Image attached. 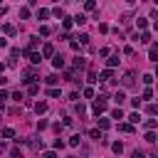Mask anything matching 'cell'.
Here are the masks:
<instances>
[{"label":"cell","instance_id":"cell-1","mask_svg":"<svg viewBox=\"0 0 158 158\" xmlns=\"http://www.w3.org/2000/svg\"><path fill=\"white\" fill-rule=\"evenodd\" d=\"M121 86H126V89L133 86V72H126V74L121 77Z\"/></svg>","mask_w":158,"mask_h":158},{"label":"cell","instance_id":"cell-2","mask_svg":"<svg viewBox=\"0 0 158 158\" xmlns=\"http://www.w3.org/2000/svg\"><path fill=\"white\" fill-rule=\"evenodd\" d=\"M42 57H44V59H49V57H54V44H49V42H47V44L42 47Z\"/></svg>","mask_w":158,"mask_h":158},{"label":"cell","instance_id":"cell-3","mask_svg":"<svg viewBox=\"0 0 158 158\" xmlns=\"http://www.w3.org/2000/svg\"><path fill=\"white\" fill-rule=\"evenodd\" d=\"M52 64H54L57 69H62V67H64V57H62V54H54V59H52Z\"/></svg>","mask_w":158,"mask_h":158},{"label":"cell","instance_id":"cell-4","mask_svg":"<svg viewBox=\"0 0 158 158\" xmlns=\"http://www.w3.org/2000/svg\"><path fill=\"white\" fill-rule=\"evenodd\" d=\"M111 118H116V121H121V118H123V111H121V106H116V109L111 111Z\"/></svg>","mask_w":158,"mask_h":158},{"label":"cell","instance_id":"cell-5","mask_svg":"<svg viewBox=\"0 0 158 158\" xmlns=\"http://www.w3.org/2000/svg\"><path fill=\"white\" fill-rule=\"evenodd\" d=\"M35 111H37V114H44V111H47V104H44V101H37V104H35Z\"/></svg>","mask_w":158,"mask_h":158},{"label":"cell","instance_id":"cell-6","mask_svg":"<svg viewBox=\"0 0 158 158\" xmlns=\"http://www.w3.org/2000/svg\"><path fill=\"white\" fill-rule=\"evenodd\" d=\"M111 151H114V153L118 156V153L123 151V143H121V141H116V143H111Z\"/></svg>","mask_w":158,"mask_h":158},{"label":"cell","instance_id":"cell-7","mask_svg":"<svg viewBox=\"0 0 158 158\" xmlns=\"http://www.w3.org/2000/svg\"><path fill=\"white\" fill-rule=\"evenodd\" d=\"M148 57H151L153 62H158V44H153V47H151V52H148Z\"/></svg>","mask_w":158,"mask_h":158},{"label":"cell","instance_id":"cell-8","mask_svg":"<svg viewBox=\"0 0 158 158\" xmlns=\"http://www.w3.org/2000/svg\"><path fill=\"white\" fill-rule=\"evenodd\" d=\"M40 59H42V54H37V52H30V62H32V64H40Z\"/></svg>","mask_w":158,"mask_h":158},{"label":"cell","instance_id":"cell-9","mask_svg":"<svg viewBox=\"0 0 158 158\" xmlns=\"http://www.w3.org/2000/svg\"><path fill=\"white\" fill-rule=\"evenodd\" d=\"M74 67H77V69H84V67H86L84 57H77V59H74Z\"/></svg>","mask_w":158,"mask_h":158},{"label":"cell","instance_id":"cell-10","mask_svg":"<svg viewBox=\"0 0 158 158\" xmlns=\"http://www.w3.org/2000/svg\"><path fill=\"white\" fill-rule=\"evenodd\" d=\"M114 99H116V104L121 106V104H123V99H126V94H123V91H116V94H114Z\"/></svg>","mask_w":158,"mask_h":158},{"label":"cell","instance_id":"cell-11","mask_svg":"<svg viewBox=\"0 0 158 158\" xmlns=\"http://www.w3.org/2000/svg\"><path fill=\"white\" fill-rule=\"evenodd\" d=\"M118 131H123V133H131V131H133V126H131V123H118Z\"/></svg>","mask_w":158,"mask_h":158},{"label":"cell","instance_id":"cell-12","mask_svg":"<svg viewBox=\"0 0 158 158\" xmlns=\"http://www.w3.org/2000/svg\"><path fill=\"white\" fill-rule=\"evenodd\" d=\"M146 111H148L151 116H156V114H158V104H148V106H146Z\"/></svg>","mask_w":158,"mask_h":158},{"label":"cell","instance_id":"cell-13","mask_svg":"<svg viewBox=\"0 0 158 158\" xmlns=\"http://www.w3.org/2000/svg\"><path fill=\"white\" fill-rule=\"evenodd\" d=\"M138 42H143V44L151 42V35H148V32H141V35H138Z\"/></svg>","mask_w":158,"mask_h":158},{"label":"cell","instance_id":"cell-14","mask_svg":"<svg viewBox=\"0 0 158 158\" xmlns=\"http://www.w3.org/2000/svg\"><path fill=\"white\" fill-rule=\"evenodd\" d=\"M101 81H111V69H104L101 72Z\"/></svg>","mask_w":158,"mask_h":158},{"label":"cell","instance_id":"cell-15","mask_svg":"<svg viewBox=\"0 0 158 158\" xmlns=\"http://www.w3.org/2000/svg\"><path fill=\"white\" fill-rule=\"evenodd\" d=\"M156 126H158V121H156V118H148V121H146V128H148V131H153Z\"/></svg>","mask_w":158,"mask_h":158},{"label":"cell","instance_id":"cell-16","mask_svg":"<svg viewBox=\"0 0 158 158\" xmlns=\"http://www.w3.org/2000/svg\"><path fill=\"white\" fill-rule=\"evenodd\" d=\"M47 15H49V10H44V7H42V10L37 12V20H47Z\"/></svg>","mask_w":158,"mask_h":158},{"label":"cell","instance_id":"cell-17","mask_svg":"<svg viewBox=\"0 0 158 158\" xmlns=\"http://www.w3.org/2000/svg\"><path fill=\"white\" fill-rule=\"evenodd\" d=\"M72 20H74L77 25H84V22H86V15H77V17H72Z\"/></svg>","mask_w":158,"mask_h":158},{"label":"cell","instance_id":"cell-18","mask_svg":"<svg viewBox=\"0 0 158 158\" xmlns=\"http://www.w3.org/2000/svg\"><path fill=\"white\" fill-rule=\"evenodd\" d=\"M106 64H109V67H116V64H118V57H116V54H114V57H109V59H106Z\"/></svg>","mask_w":158,"mask_h":158},{"label":"cell","instance_id":"cell-19","mask_svg":"<svg viewBox=\"0 0 158 158\" xmlns=\"http://www.w3.org/2000/svg\"><path fill=\"white\" fill-rule=\"evenodd\" d=\"M44 81H47V84H49V86H54V84H57V81H59V79H57V77H54V74H49V77H47V79H44Z\"/></svg>","mask_w":158,"mask_h":158},{"label":"cell","instance_id":"cell-20","mask_svg":"<svg viewBox=\"0 0 158 158\" xmlns=\"http://www.w3.org/2000/svg\"><path fill=\"white\" fill-rule=\"evenodd\" d=\"M37 91H40V86H37V84H30V89H27V94H30V96H35Z\"/></svg>","mask_w":158,"mask_h":158},{"label":"cell","instance_id":"cell-21","mask_svg":"<svg viewBox=\"0 0 158 158\" xmlns=\"http://www.w3.org/2000/svg\"><path fill=\"white\" fill-rule=\"evenodd\" d=\"M128 121H131V126H133V123H138V121H141V116H138V111H136V114H131V116H128Z\"/></svg>","mask_w":158,"mask_h":158},{"label":"cell","instance_id":"cell-22","mask_svg":"<svg viewBox=\"0 0 158 158\" xmlns=\"http://www.w3.org/2000/svg\"><path fill=\"white\" fill-rule=\"evenodd\" d=\"M12 136H15L12 128H2V138H12Z\"/></svg>","mask_w":158,"mask_h":158},{"label":"cell","instance_id":"cell-23","mask_svg":"<svg viewBox=\"0 0 158 158\" xmlns=\"http://www.w3.org/2000/svg\"><path fill=\"white\" fill-rule=\"evenodd\" d=\"M89 136H91V138H99V141H101V131H99V128H91V131H89Z\"/></svg>","mask_w":158,"mask_h":158},{"label":"cell","instance_id":"cell-24","mask_svg":"<svg viewBox=\"0 0 158 158\" xmlns=\"http://www.w3.org/2000/svg\"><path fill=\"white\" fill-rule=\"evenodd\" d=\"M156 138H158V136H156V133H151V131H148V133H146V141H148V143H156Z\"/></svg>","mask_w":158,"mask_h":158},{"label":"cell","instance_id":"cell-25","mask_svg":"<svg viewBox=\"0 0 158 158\" xmlns=\"http://www.w3.org/2000/svg\"><path fill=\"white\" fill-rule=\"evenodd\" d=\"M84 7H86V10H94V7H96V2H94V0H86V2H84Z\"/></svg>","mask_w":158,"mask_h":158},{"label":"cell","instance_id":"cell-26","mask_svg":"<svg viewBox=\"0 0 158 158\" xmlns=\"http://www.w3.org/2000/svg\"><path fill=\"white\" fill-rule=\"evenodd\" d=\"M77 40H79V44H86V42H89V35H79Z\"/></svg>","mask_w":158,"mask_h":158},{"label":"cell","instance_id":"cell-27","mask_svg":"<svg viewBox=\"0 0 158 158\" xmlns=\"http://www.w3.org/2000/svg\"><path fill=\"white\" fill-rule=\"evenodd\" d=\"M2 30H5V32H7V35H15V27H12V25H5V27H2Z\"/></svg>","mask_w":158,"mask_h":158},{"label":"cell","instance_id":"cell-28","mask_svg":"<svg viewBox=\"0 0 158 158\" xmlns=\"http://www.w3.org/2000/svg\"><path fill=\"white\" fill-rule=\"evenodd\" d=\"M47 94H49V96H52V99H57V96H59V89H49V91H47Z\"/></svg>","mask_w":158,"mask_h":158},{"label":"cell","instance_id":"cell-29","mask_svg":"<svg viewBox=\"0 0 158 158\" xmlns=\"http://www.w3.org/2000/svg\"><path fill=\"white\" fill-rule=\"evenodd\" d=\"M99 126L101 128H109V118H99Z\"/></svg>","mask_w":158,"mask_h":158},{"label":"cell","instance_id":"cell-30","mask_svg":"<svg viewBox=\"0 0 158 158\" xmlns=\"http://www.w3.org/2000/svg\"><path fill=\"white\" fill-rule=\"evenodd\" d=\"M69 146H79V136H72L69 138Z\"/></svg>","mask_w":158,"mask_h":158},{"label":"cell","instance_id":"cell-31","mask_svg":"<svg viewBox=\"0 0 158 158\" xmlns=\"http://www.w3.org/2000/svg\"><path fill=\"white\" fill-rule=\"evenodd\" d=\"M44 158H57V153H54V151H47V153H44Z\"/></svg>","mask_w":158,"mask_h":158},{"label":"cell","instance_id":"cell-32","mask_svg":"<svg viewBox=\"0 0 158 158\" xmlns=\"http://www.w3.org/2000/svg\"><path fill=\"white\" fill-rule=\"evenodd\" d=\"M7 99V91H0V101H5Z\"/></svg>","mask_w":158,"mask_h":158},{"label":"cell","instance_id":"cell-33","mask_svg":"<svg viewBox=\"0 0 158 158\" xmlns=\"http://www.w3.org/2000/svg\"><path fill=\"white\" fill-rule=\"evenodd\" d=\"M133 158H143V153L141 151H133Z\"/></svg>","mask_w":158,"mask_h":158},{"label":"cell","instance_id":"cell-34","mask_svg":"<svg viewBox=\"0 0 158 158\" xmlns=\"http://www.w3.org/2000/svg\"><path fill=\"white\" fill-rule=\"evenodd\" d=\"M0 47H7V40H2V37H0Z\"/></svg>","mask_w":158,"mask_h":158},{"label":"cell","instance_id":"cell-35","mask_svg":"<svg viewBox=\"0 0 158 158\" xmlns=\"http://www.w3.org/2000/svg\"><path fill=\"white\" fill-rule=\"evenodd\" d=\"M2 106H5V101H0V111H2Z\"/></svg>","mask_w":158,"mask_h":158},{"label":"cell","instance_id":"cell-36","mask_svg":"<svg viewBox=\"0 0 158 158\" xmlns=\"http://www.w3.org/2000/svg\"><path fill=\"white\" fill-rule=\"evenodd\" d=\"M2 69H5V64H0V74H2Z\"/></svg>","mask_w":158,"mask_h":158},{"label":"cell","instance_id":"cell-37","mask_svg":"<svg viewBox=\"0 0 158 158\" xmlns=\"http://www.w3.org/2000/svg\"><path fill=\"white\" fill-rule=\"evenodd\" d=\"M156 77H158V67H156Z\"/></svg>","mask_w":158,"mask_h":158},{"label":"cell","instance_id":"cell-38","mask_svg":"<svg viewBox=\"0 0 158 158\" xmlns=\"http://www.w3.org/2000/svg\"><path fill=\"white\" fill-rule=\"evenodd\" d=\"M2 148H5V146H2V143H0V151H2Z\"/></svg>","mask_w":158,"mask_h":158}]
</instances>
